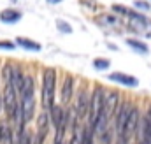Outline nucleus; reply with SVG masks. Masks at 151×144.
Masks as SVG:
<instances>
[{
	"label": "nucleus",
	"mask_w": 151,
	"mask_h": 144,
	"mask_svg": "<svg viewBox=\"0 0 151 144\" xmlns=\"http://www.w3.org/2000/svg\"><path fill=\"white\" fill-rule=\"evenodd\" d=\"M141 144H144V143H141Z\"/></svg>",
	"instance_id": "nucleus-31"
},
{
	"label": "nucleus",
	"mask_w": 151,
	"mask_h": 144,
	"mask_svg": "<svg viewBox=\"0 0 151 144\" xmlns=\"http://www.w3.org/2000/svg\"><path fill=\"white\" fill-rule=\"evenodd\" d=\"M11 130L5 123H0V143L2 144H11Z\"/></svg>",
	"instance_id": "nucleus-17"
},
{
	"label": "nucleus",
	"mask_w": 151,
	"mask_h": 144,
	"mask_svg": "<svg viewBox=\"0 0 151 144\" xmlns=\"http://www.w3.org/2000/svg\"><path fill=\"white\" fill-rule=\"evenodd\" d=\"M11 84L14 86L16 91L21 93L23 84H25V77H23V74H21V71H19L18 67H12V79H11Z\"/></svg>",
	"instance_id": "nucleus-12"
},
{
	"label": "nucleus",
	"mask_w": 151,
	"mask_h": 144,
	"mask_svg": "<svg viewBox=\"0 0 151 144\" xmlns=\"http://www.w3.org/2000/svg\"><path fill=\"white\" fill-rule=\"evenodd\" d=\"M39 132H47V114L46 112L39 116Z\"/></svg>",
	"instance_id": "nucleus-20"
},
{
	"label": "nucleus",
	"mask_w": 151,
	"mask_h": 144,
	"mask_svg": "<svg viewBox=\"0 0 151 144\" xmlns=\"http://www.w3.org/2000/svg\"><path fill=\"white\" fill-rule=\"evenodd\" d=\"M30 141H32V139H30V135L23 132V134H21V137H19V144H30Z\"/></svg>",
	"instance_id": "nucleus-26"
},
{
	"label": "nucleus",
	"mask_w": 151,
	"mask_h": 144,
	"mask_svg": "<svg viewBox=\"0 0 151 144\" xmlns=\"http://www.w3.org/2000/svg\"><path fill=\"white\" fill-rule=\"evenodd\" d=\"M109 65H111V62L106 60V58H97V60L93 62V67H95L97 71H104V69H107Z\"/></svg>",
	"instance_id": "nucleus-19"
},
{
	"label": "nucleus",
	"mask_w": 151,
	"mask_h": 144,
	"mask_svg": "<svg viewBox=\"0 0 151 144\" xmlns=\"http://www.w3.org/2000/svg\"><path fill=\"white\" fill-rule=\"evenodd\" d=\"M21 19V12L19 11H14V9H5L0 12V21L4 23H16Z\"/></svg>",
	"instance_id": "nucleus-11"
},
{
	"label": "nucleus",
	"mask_w": 151,
	"mask_h": 144,
	"mask_svg": "<svg viewBox=\"0 0 151 144\" xmlns=\"http://www.w3.org/2000/svg\"><path fill=\"white\" fill-rule=\"evenodd\" d=\"M21 109H23V120H25V123H28L34 116V111H35L34 90L27 91V93H21Z\"/></svg>",
	"instance_id": "nucleus-4"
},
{
	"label": "nucleus",
	"mask_w": 151,
	"mask_h": 144,
	"mask_svg": "<svg viewBox=\"0 0 151 144\" xmlns=\"http://www.w3.org/2000/svg\"><path fill=\"white\" fill-rule=\"evenodd\" d=\"M56 25H58V28H60V30H63L65 34H70V32H72V28L69 27V23H65V21H62V19H58V21H56Z\"/></svg>",
	"instance_id": "nucleus-22"
},
{
	"label": "nucleus",
	"mask_w": 151,
	"mask_h": 144,
	"mask_svg": "<svg viewBox=\"0 0 151 144\" xmlns=\"http://www.w3.org/2000/svg\"><path fill=\"white\" fill-rule=\"evenodd\" d=\"M32 90H34V77L27 76V77H25V84H23V90H21V93L32 91Z\"/></svg>",
	"instance_id": "nucleus-21"
},
{
	"label": "nucleus",
	"mask_w": 151,
	"mask_h": 144,
	"mask_svg": "<svg viewBox=\"0 0 151 144\" xmlns=\"http://www.w3.org/2000/svg\"><path fill=\"white\" fill-rule=\"evenodd\" d=\"M62 0H47V4H60Z\"/></svg>",
	"instance_id": "nucleus-28"
},
{
	"label": "nucleus",
	"mask_w": 151,
	"mask_h": 144,
	"mask_svg": "<svg viewBox=\"0 0 151 144\" xmlns=\"http://www.w3.org/2000/svg\"><path fill=\"white\" fill-rule=\"evenodd\" d=\"M2 102H4V97L0 95V107H2Z\"/></svg>",
	"instance_id": "nucleus-29"
},
{
	"label": "nucleus",
	"mask_w": 151,
	"mask_h": 144,
	"mask_svg": "<svg viewBox=\"0 0 151 144\" xmlns=\"http://www.w3.org/2000/svg\"><path fill=\"white\" fill-rule=\"evenodd\" d=\"M51 120H53V125L58 128V127H63L67 125V120H65V111L60 107V106H53L51 107Z\"/></svg>",
	"instance_id": "nucleus-9"
},
{
	"label": "nucleus",
	"mask_w": 151,
	"mask_h": 144,
	"mask_svg": "<svg viewBox=\"0 0 151 144\" xmlns=\"http://www.w3.org/2000/svg\"><path fill=\"white\" fill-rule=\"evenodd\" d=\"M70 144H83V137L76 132V128H74V135H72V141H70Z\"/></svg>",
	"instance_id": "nucleus-25"
},
{
	"label": "nucleus",
	"mask_w": 151,
	"mask_h": 144,
	"mask_svg": "<svg viewBox=\"0 0 151 144\" xmlns=\"http://www.w3.org/2000/svg\"><path fill=\"white\" fill-rule=\"evenodd\" d=\"M12 2H16V0H12Z\"/></svg>",
	"instance_id": "nucleus-30"
},
{
	"label": "nucleus",
	"mask_w": 151,
	"mask_h": 144,
	"mask_svg": "<svg viewBox=\"0 0 151 144\" xmlns=\"http://www.w3.org/2000/svg\"><path fill=\"white\" fill-rule=\"evenodd\" d=\"M130 28L139 35L151 39V19L142 14H137V12L130 14Z\"/></svg>",
	"instance_id": "nucleus-3"
},
{
	"label": "nucleus",
	"mask_w": 151,
	"mask_h": 144,
	"mask_svg": "<svg viewBox=\"0 0 151 144\" xmlns=\"http://www.w3.org/2000/svg\"><path fill=\"white\" fill-rule=\"evenodd\" d=\"M118 99H119V95L116 91L109 93V97H106V112H107V116H111L114 111H118Z\"/></svg>",
	"instance_id": "nucleus-13"
},
{
	"label": "nucleus",
	"mask_w": 151,
	"mask_h": 144,
	"mask_svg": "<svg viewBox=\"0 0 151 144\" xmlns=\"http://www.w3.org/2000/svg\"><path fill=\"white\" fill-rule=\"evenodd\" d=\"M104 109H106L104 90H102L100 86H97V88L93 90V95H91V106H90V112H91V116H90V125H91V127L95 125L97 118L100 116V112H102Z\"/></svg>",
	"instance_id": "nucleus-2"
},
{
	"label": "nucleus",
	"mask_w": 151,
	"mask_h": 144,
	"mask_svg": "<svg viewBox=\"0 0 151 144\" xmlns=\"http://www.w3.org/2000/svg\"><path fill=\"white\" fill-rule=\"evenodd\" d=\"M109 77H111V81H118V83H121V84H125V86H137V84H139L137 77L128 76V74H123V72H114Z\"/></svg>",
	"instance_id": "nucleus-8"
},
{
	"label": "nucleus",
	"mask_w": 151,
	"mask_h": 144,
	"mask_svg": "<svg viewBox=\"0 0 151 144\" xmlns=\"http://www.w3.org/2000/svg\"><path fill=\"white\" fill-rule=\"evenodd\" d=\"M4 107L5 111L11 114V116H14V112H16V107H18V100H16V90H14V86L9 83V84H5V93H4Z\"/></svg>",
	"instance_id": "nucleus-5"
},
{
	"label": "nucleus",
	"mask_w": 151,
	"mask_h": 144,
	"mask_svg": "<svg viewBox=\"0 0 151 144\" xmlns=\"http://www.w3.org/2000/svg\"><path fill=\"white\" fill-rule=\"evenodd\" d=\"M90 106H91V97H88V93L83 90L77 97V106H76V114L77 118H84L86 112L90 111Z\"/></svg>",
	"instance_id": "nucleus-7"
},
{
	"label": "nucleus",
	"mask_w": 151,
	"mask_h": 144,
	"mask_svg": "<svg viewBox=\"0 0 151 144\" xmlns=\"http://www.w3.org/2000/svg\"><path fill=\"white\" fill-rule=\"evenodd\" d=\"M72 86H74V79H72V76H67L65 83H63V90H62V100L63 102L70 100V97H72Z\"/></svg>",
	"instance_id": "nucleus-14"
},
{
	"label": "nucleus",
	"mask_w": 151,
	"mask_h": 144,
	"mask_svg": "<svg viewBox=\"0 0 151 144\" xmlns=\"http://www.w3.org/2000/svg\"><path fill=\"white\" fill-rule=\"evenodd\" d=\"M127 44H128L132 49H135L137 53H146V55H148V51H150V48H148L146 44L139 42V40H132V39H130V40H127Z\"/></svg>",
	"instance_id": "nucleus-18"
},
{
	"label": "nucleus",
	"mask_w": 151,
	"mask_h": 144,
	"mask_svg": "<svg viewBox=\"0 0 151 144\" xmlns=\"http://www.w3.org/2000/svg\"><path fill=\"white\" fill-rule=\"evenodd\" d=\"M42 106L46 109L53 107V99H55V71L47 69L44 71V81H42Z\"/></svg>",
	"instance_id": "nucleus-1"
},
{
	"label": "nucleus",
	"mask_w": 151,
	"mask_h": 144,
	"mask_svg": "<svg viewBox=\"0 0 151 144\" xmlns=\"http://www.w3.org/2000/svg\"><path fill=\"white\" fill-rule=\"evenodd\" d=\"M0 48H5V49H12L14 44L12 42H0Z\"/></svg>",
	"instance_id": "nucleus-27"
},
{
	"label": "nucleus",
	"mask_w": 151,
	"mask_h": 144,
	"mask_svg": "<svg viewBox=\"0 0 151 144\" xmlns=\"http://www.w3.org/2000/svg\"><path fill=\"white\" fill-rule=\"evenodd\" d=\"M107 112H106V109L100 112V116L97 118V121H95V125H93V128H95V132H97V135H100V137H104L106 135V132H107Z\"/></svg>",
	"instance_id": "nucleus-10"
},
{
	"label": "nucleus",
	"mask_w": 151,
	"mask_h": 144,
	"mask_svg": "<svg viewBox=\"0 0 151 144\" xmlns=\"http://www.w3.org/2000/svg\"><path fill=\"white\" fill-rule=\"evenodd\" d=\"M137 120H139V111L134 107L132 109V112H130V118H128V121H127V128H125V135L127 134H130V132H134L137 127H139V123H137ZM123 135V137H125Z\"/></svg>",
	"instance_id": "nucleus-15"
},
{
	"label": "nucleus",
	"mask_w": 151,
	"mask_h": 144,
	"mask_svg": "<svg viewBox=\"0 0 151 144\" xmlns=\"http://www.w3.org/2000/svg\"><path fill=\"white\" fill-rule=\"evenodd\" d=\"M134 5H135L137 9H142V11H150V9H151L150 4H148V2H142V0H135V2H134Z\"/></svg>",
	"instance_id": "nucleus-23"
},
{
	"label": "nucleus",
	"mask_w": 151,
	"mask_h": 144,
	"mask_svg": "<svg viewBox=\"0 0 151 144\" xmlns=\"http://www.w3.org/2000/svg\"><path fill=\"white\" fill-rule=\"evenodd\" d=\"M16 44L21 46V48H25V49H28V51H39V49H40V46H39L35 40L27 39V37H18V39H16Z\"/></svg>",
	"instance_id": "nucleus-16"
},
{
	"label": "nucleus",
	"mask_w": 151,
	"mask_h": 144,
	"mask_svg": "<svg viewBox=\"0 0 151 144\" xmlns=\"http://www.w3.org/2000/svg\"><path fill=\"white\" fill-rule=\"evenodd\" d=\"M113 11H116V12H121V14H132L127 7H123V5H113Z\"/></svg>",
	"instance_id": "nucleus-24"
},
{
	"label": "nucleus",
	"mask_w": 151,
	"mask_h": 144,
	"mask_svg": "<svg viewBox=\"0 0 151 144\" xmlns=\"http://www.w3.org/2000/svg\"><path fill=\"white\" fill-rule=\"evenodd\" d=\"M130 112H132V107L128 102H125L121 107L118 109V118H116V130L119 132V135L123 137L125 135V128H127V121L130 118Z\"/></svg>",
	"instance_id": "nucleus-6"
}]
</instances>
